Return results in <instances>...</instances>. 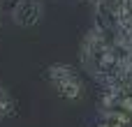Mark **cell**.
I'll list each match as a JSON object with an SVG mask.
<instances>
[{
  "label": "cell",
  "mask_w": 132,
  "mask_h": 127,
  "mask_svg": "<svg viewBox=\"0 0 132 127\" xmlns=\"http://www.w3.org/2000/svg\"><path fill=\"white\" fill-rule=\"evenodd\" d=\"M97 127H121V125H116V123H109V120H104V123H100Z\"/></svg>",
  "instance_id": "4"
},
{
  "label": "cell",
  "mask_w": 132,
  "mask_h": 127,
  "mask_svg": "<svg viewBox=\"0 0 132 127\" xmlns=\"http://www.w3.org/2000/svg\"><path fill=\"white\" fill-rule=\"evenodd\" d=\"M14 109H16V104H14L12 95L0 86V120H2V118H7V116H12V113H14Z\"/></svg>",
  "instance_id": "3"
},
{
  "label": "cell",
  "mask_w": 132,
  "mask_h": 127,
  "mask_svg": "<svg viewBox=\"0 0 132 127\" xmlns=\"http://www.w3.org/2000/svg\"><path fill=\"white\" fill-rule=\"evenodd\" d=\"M46 76H49L51 86L56 88V93L60 97H65V99H77L84 93L79 74L72 67H67V65H51L46 69Z\"/></svg>",
  "instance_id": "1"
},
{
  "label": "cell",
  "mask_w": 132,
  "mask_h": 127,
  "mask_svg": "<svg viewBox=\"0 0 132 127\" xmlns=\"http://www.w3.org/2000/svg\"><path fill=\"white\" fill-rule=\"evenodd\" d=\"M12 19L23 28L35 25L42 19V0H16L12 7Z\"/></svg>",
  "instance_id": "2"
},
{
  "label": "cell",
  "mask_w": 132,
  "mask_h": 127,
  "mask_svg": "<svg viewBox=\"0 0 132 127\" xmlns=\"http://www.w3.org/2000/svg\"><path fill=\"white\" fill-rule=\"evenodd\" d=\"M0 23H2V7H0Z\"/></svg>",
  "instance_id": "5"
}]
</instances>
